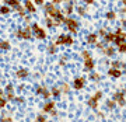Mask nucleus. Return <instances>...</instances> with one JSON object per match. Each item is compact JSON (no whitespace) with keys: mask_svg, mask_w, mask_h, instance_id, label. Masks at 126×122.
<instances>
[{"mask_svg":"<svg viewBox=\"0 0 126 122\" xmlns=\"http://www.w3.org/2000/svg\"><path fill=\"white\" fill-rule=\"evenodd\" d=\"M4 1H6V4L13 6V7H16V9H17L18 6H20V3H18V0H4Z\"/></svg>","mask_w":126,"mask_h":122,"instance_id":"4","label":"nucleus"},{"mask_svg":"<svg viewBox=\"0 0 126 122\" xmlns=\"http://www.w3.org/2000/svg\"><path fill=\"white\" fill-rule=\"evenodd\" d=\"M25 9L28 13H35V6L32 4L31 0H25Z\"/></svg>","mask_w":126,"mask_h":122,"instance_id":"3","label":"nucleus"},{"mask_svg":"<svg viewBox=\"0 0 126 122\" xmlns=\"http://www.w3.org/2000/svg\"><path fill=\"white\" fill-rule=\"evenodd\" d=\"M32 30H34V32L36 34V36H38V38H45V32L42 31V30L36 25V24H34V25H32Z\"/></svg>","mask_w":126,"mask_h":122,"instance_id":"2","label":"nucleus"},{"mask_svg":"<svg viewBox=\"0 0 126 122\" xmlns=\"http://www.w3.org/2000/svg\"><path fill=\"white\" fill-rule=\"evenodd\" d=\"M79 13H80V14H84V9H81V7H79Z\"/></svg>","mask_w":126,"mask_h":122,"instance_id":"14","label":"nucleus"},{"mask_svg":"<svg viewBox=\"0 0 126 122\" xmlns=\"http://www.w3.org/2000/svg\"><path fill=\"white\" fill-rule=\"evenodd\" d=\"M109 74H112V76L118 77V76H119V74H121V73L118 72V70H111V72H109Z\"/></svg>","mask_w":126,"mask_h":122,"instance_id":"11","label":"nucleus"},{"mask_svg":"<svg viewBox=\"0 0 126 122\" xmlns=\"http://www.w3.org/2000/svg\"><path fill=\"white\" fill-rule=\"evenodd\" d=\"M95 39H97V35H95V34H91V35L88 36V42H95Z\"/></svg>","mask_w":126,"mask_h":122,"instance_id":"7","label":"nucleus"},{"mask_svg":"<svg viewBox=\"0 0 126 122\" xmlns=\"http://www.w3.org/2000/svg\"><path fill=\"white\" fill-rule=\"evenodd\" d=\"M86 66H87V69H91V68H93V62H91V60H88Z\"/></svg>","mask_w":126,"mask_h":122,"instance_id":"12","label":"nucleus"},{"mask_svg":"<svg viewBox=\"0 0 126 122\" xmlns=\"http://www.w3.org/2000/svg\"><path fill=\"white\" fill-rule=\"evenodd\" d=\"M107 18H109V20H112V18H115V13H113V11H109V13L107 14Z\"/></svg>","mask_w":126,"mask_h":122,"instance_id":"10","label":"nucleus"},{"mask_svg":"<svg viewBox=\"0 0 126 122\" xmlns=\"http://www.w3.org/2000/svg\"><path fill=\"white\" fill-rule=\"evenodd\" d=\"M18 76H27V72L25 70H21V72H18Z\"/></svg>","mask_w":126,"mask_h":122,"instance_id":"13","label":"nucleus"},{"mask_svg":"<svg viewBox=\"0 0 126 122\" xmlns=\"http://www.w3.org/2000/svg\"><path fill=\"white\" fill-rule=\"evenodd\" d=\"M36 1V4H42V3H44V0H35Z\"/></svg>","mask_w":126,"mask_h":122,"instance_id":"15","label":"nucleus"},{"mask_svg":"<svg viewBox=\"0 0 126 122\" xmlns=\"http://www.w3.org/2000/svg\"><path fill=\"white\" fill-rule=\"evenodd\" d=\"M74 86H76L77 88H80V87L83 86V80H76V83H74Z\"/></svg>","mask_w":126,"mask_h":122,"instance_id":"9","label":"nucleus"},{"mask_svg":"<svg viewBox=\"0 0 126 122\" xmlns=\"http://www.w3.org/2000/svg\"><path fill=\"white\" fill-rule=\"evenodd\" d=\"M66 25H67V28H69L72 32H74V31L77 30V27H79L77 21H74V20H66Z\"/></svg>","mask_w":126,"mask_h":122,"instance_id":"1","label":"nucleus"},{"mask_svg":"<svg viewBox=\"0 0 126 122\" xmlns=\"http://www.w3.org/2000/svg\"><path fill=\"white\" fill-rule=\"evenodd\" d=\"M73 11V3H67V4H66V13H72Z\"/></svg>","mask_w":126,"mask_h":122,"instance_id":"5","label":"nucleus"},{"mask_svg":"<svg viewBox=\"0 0 126 122\" xmlns=\"http://www.w3.org/2000/svg\"><path fill=\"white\" fill-rule=\"evenodd\" d=\"M9 11H10V9H9V7H6V6H4V7H0V13H1V14H7Z\"/></svg>","mask_w":126,"mask_h":122,"instance_id":"6","label":"nucleus"},{"mask_svg":"<svg viewBox=\"0 0 126 122\" xmlns=\"http://www.w3.org/2000/svg\"><path fill=\"white\" fill-rule=\"evenodd\" d=\"M86 3H93V0H84Z\"/></svg>","mask_w":126,"mask_h":122,"instance_id":"17","label":"nucleus"},{"mask_svg":"<svg viewBox=\"0 0 126 122\" xmlns=\"http://www.w3.org/2000/svg\"><path fill=\"white\" fill-rule=\"evenodd\" d=\"M60 1H63V0H53V3H60Z\"/></svg>","mask_w":126,"mask_h":122,"instance_id":"16","label":"nucleus"},{"mask_svg":"<svg viewBox=\"0 0 126 122\" xmlns=\"http://www.w3.org/2000/svg\"><path fill=\"white\" fill-rule=\"evenodd\" d=\"M0 48L1 49H9V44L7 42H0Z\"/></svg>","mask_w":126,"mask_h":122,"instance_id":"8","label":"nucleus"}]
</instances>
